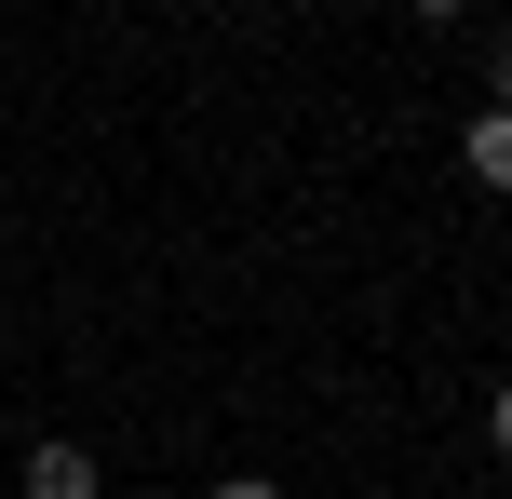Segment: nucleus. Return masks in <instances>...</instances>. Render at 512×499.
Masks as SVG:
<instances>
[{
  "label": "nucleus",
  "mask_w": 512,
  "mask_h": 499,
  "mask_svg": "<svg viewBox=\"0 0 512 499\" xmlns=\"http://www.w3.org/2000/svg\"><path fill=\"white\" fill-rule=\"evenodd\" d=\"M14 486H27V499H95V486H108V459L81 446V432H41V446L14 459Z\"/></svg>",
  "instance_id": "nucleus-1"
},
{
  "label": "nucleus",
  "mask_w": 512,
  "mask_h": 499,
  "mask_svg": "<svg viewBox=\"0 0 512 499\" xmlns=\"http://www.w3.org/2000/svg\"><path fill=\"white\" fill-rule=\"evenodd\" d=\"M459 162H472V189H512V108H472Z\"/></svg>",
  "instance_id": "nucleus-2"
},
{
  "label": "nucleus",
  "mask_w": 512,
  "mask_h": 499,
  "mask_svg": "<svg viewBox=\"0 0 512 499\" xmlns=\"http://www.w3.org/2000/svg\"><path fill=\"white\" fill-rule=\"evenodd\" d=\"M486 108H512V41H486Z\"/></svg>",
  "instance_id": "nucleus-3"
},
{
  "label": "nucleus",
  "mask_w": 512,
  "mask_h": 499,
  "mask_svg": "<svg viewBox=\"0 0 512 499\" xmlns=\"http://www.w3.org/2000/svg\"><path fill=\"white\" fill-rule=\"evenodd\" d=\"M203 499H283V486H270V473H216Z\"/></svg>",
  "instance_id": "nucleus-4"
},
{
  "label": "nucleus",
  "mask_w": 512,
  "mask_h": 499,
  "mask_svg": "<svg viewBox=\"0 0 512 499\" xmlns=\"http://www.w3.org/2000/svg\"><path fill=\"white\" fill-rule=\"evenodd\" d=\"M405 14H418V27H459V14H472V0H405Z\"/></svg>",
  "instance_id": "nucleus-5"
},
{
  "label": "nucleus",
  "mask_w": 512,
  "mask_h": 499,
  "mask_svg": "<svg viewBox=\"0 0 512 499\" xmlns=\"http://www.w3.org/2000/svg\"><path fill=\"white\" fill-rule=\"evenodd\" d=\"M486 446H499V459H512V392H499V405H486Z\"/></svg>",
  "instance_id": "nucleus-6"
},
{
  "label": "nucleus",
  "mask_w": 512,
  "mask_h": 499,
  "mask_svg": "<svg viewBox=\"0 0 512 499\" xmlns=\"http://www.w3.org/2000/svg\"><path fill=\"white\" fill-rule=\"evenodd\" d=\"M378 499H391V486H378Z\"/></svg>",
  "instance_id": "nucleus-7"
}]
</instances>
